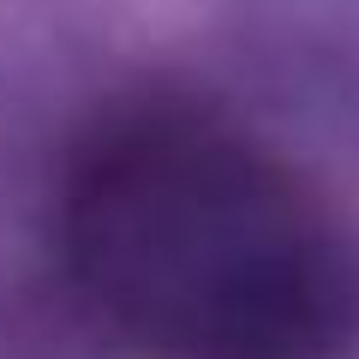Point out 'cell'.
<instances>
[{"label": "cell", "mask_w": 359, "mask_h": 359, "mask_svg": "<svg viewBox=\"0 0 359 359\" xmlns=\"http://www.w3.org/2000/svg\"><path fill=\"white\" fill-rule=\"evenodd\" d=\"M60 264L138 359H347L359 233L276 150L204 108H126L72 150Z\"/></svg>", "instance_id": "6da1fadb"}]
</instances>
